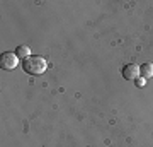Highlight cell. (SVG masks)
I'll list each match as a JSON object with an SVG mask.
<instances>
[{
	"mask_svg": "<svg viewBox=\"0 0 153 147\" xmlns=\"http://www.w3.org/2000/svg\"><path fill=\"white\" fill-rule=\"evenodd\" d=\"M22 69L27 72L29 75H41L48 69V62L39 55H31L26 60H22Z\"/></svg>",
	"mask_w": 153,
	"mask_h": 147,
	"instance_id": "6da1fadb",
	"label": "cell"
},
{
	"mask_svg": "<svg viewBox=\"0 0 153 147\" xmlns=\"http://www.w3.org/2000/svg\"><path fill=\"white\" fill-rule=\"evenodd\" d=\"M17 63H19V57H17L16 53H12V51L2 53V57H0V67H2L4 70H12V69H16Z\"/></svg>",
	"mask_w": 153,
	"mask_h": 147,
	"instance_id": "7a4b0ae2",
	"label": "cell"
},
{
	"mask_svg": "<svg viewBox=\"0 0 153 147\" xmlns=\"http://www.w3.org/2000/svg\"><path fill=\"white\" fill-rule=\"evenodd\" d=\"M123 77L124 79H138L140 77V67L134 63H128L123 67Z\"/></svg>",
	"mask_w": 153,
	"mask_h": 147,
	"instance_id": "3957f363",
	"label": "cell"
},
{
	"mask_svg": "<svg viewBox=\"0 0 153 147\" xmlns=\"http://www.w3.org/2000/svg\"><path fill=\"white\" fill-rule=\"evenodd\" d=\"M140 74H141V77H145V79H148V77H153V63H143L141 67H140Z\"/></svg>",
	"mask_w": 153,
	"mask_h": 147,
	"instance_id": "277c9868",
	"label": "cell"
},
{
	"mask_svg": "<svg viewBox=\"0 0 153 147\" xmlns=\"http://www.w3.org/2000/svg\"><path fill=\"white\" fill-rule=\"evenodd\" d=\"M17 57H19V58H22V60H26V58H27V57H31V48H29V46H24V44H22V46H17Z\"/></svg>",
	"mask_w": 153,
	"mask_h": 147,
	"instance_id": "5b68a950",
	"label": "cell"
},
{
	"mask_svg": "<svg viewBox=\"0 0 153 147\" xmlns=\"http://www.w3.org/2000/svg\"><path fill=\"white\" fill-rule=\"evenodd\" d=\"M134 84H136L138 87H145L146 86V79H145V77H138V79H134Z\"/></svg>",
	"mask_w": 153,
	"mask_h": 147,
	"instance_id": "8992f818",
	"label": "cell"
}]
</instances>
